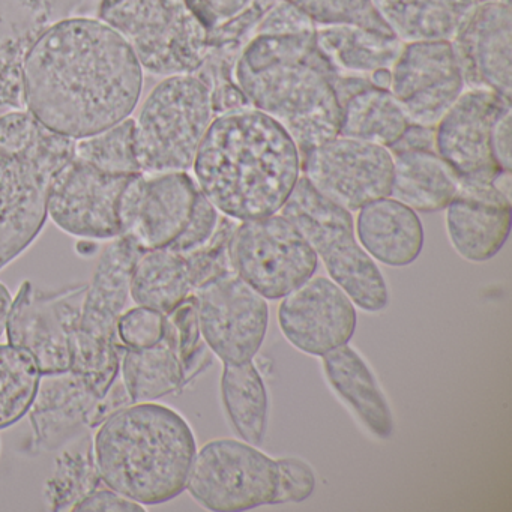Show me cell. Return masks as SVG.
Returning <instances> with one entry per match:
<instances>
[{
  "instance_id": "cell-17",
  "label": "cell",
  "mask_w": 512,
  "mask_h": 512,
  "mask_svg": "<svg viewBox=\"0 0 512 512\" xmlns=\"http://www.w3.org/2000/svg\"><path fill=\"white\" fill-rule=\"evenodd\" d=\"M199 191L188 172L137 173L122 194V235L143 250L170 247L190 221Z\"/></svg>"
},
{
  "instance_id": "cell-46",
  "label": "cell",
  "mask_w": 512,
  "mask_h": 512,
  "mask_svg": "<svg viewBox=\"0 0 512 512\" xmlns=\"http://www.w3.org/2000/svg\"><path fill=\"white\" fill-rule=\"evenodd\" d=\"M11 305H13V296L4 283H0V338L7 332L8 316H10Z\"/></svg>"
},
{
  "instance_id": "cell-47",
  "label": "cell",
  "mask_w": 512,
  "mask_h": 512,
  "mask_svg": "<svg viewBox=\"0 0 512 512\" xmlns=\"http://www.w3.org/2000/svg\"><path fill=\"white\" fill-rule=\"evenodd\" d=\"M391 79V70L389 68H382V70H377L370 74L371 85L380 89L391 88Z\"/></svg>"
},
{
  "instance_id": "cell-20",
  "label": "cell",
  "mask_w": 512,
  "mask_h": 512,
  "mask_svg": "<svg viewBox=\"0 0 512 512\" xmlns=\"http://www.w3.org/2000/svg\"><path fill=\"white\" fill-rule=\"evenodd\" d=\"M451 44L466 88L512 101L511 0H479Z\"/></svg>"
},
{
  "instance_id": "cell-27",
  "label": "cell",
  "mask_w": 512,
  "mask_h": 512,
  "mask_svg": "<svg viewBox=\"0 0 512 512\" xmlns=\"http://www.w3.org/2000/svg\"><path fill=\"white\" fill-rule=\"evenodd\" d=\"M119 376L131 403H154L187 383L175 332L167 317L160 343L145 349H122Z\"/></svg>"
},
{
  "instance_id": "cell-6",
  "label": "cell",
  "mask_w": 512,
  "mask_h": 512,
  "mask_svg": "<svg viewBox=\"0 0 512 512\" xmlns=\"http://www.w3.org/2000/svg\"><path fill=\"white\" fill-rule=\"evenodd\" d=\"M143 248L130 236L113 239L101 254L86 289L74 338L71 371L103 398L119 379L122 346L119 320L130 299L131 272Z\"/></svg>"
},
{
  "instance_id": "cell-21",
  "label": "cell",
  "mask_w": 512,
  "mask_h": 512,
  "mask_svg": "<svg viewBox=\"0 0 512 512\" xmlns=\"http://www.w3.org/2000/svg\"><path fill=\"white\" fill-rule=\"evenodd\" d=\"M446 235L461 259L484 263L496 257L512 227V199L493 181L460 179L457 196L445 209Z\"/></svg>"
},
{
  "instance_id": "cell-5",
  "label": "cell",
  "mask_w": 512,
  "mask_h": 512,
  "mask_svg": "<svg viewBox=\"0 0 512 512\" xmlns=\"http://www.w3.org/2000/svg\"><path fill=\"white\" fill-rule=\"evenodd\" d=\"M76 140L31 113L0 116V271L22 256L46 224L50 188L73 160Z\"/></svg>"
},
{
  "instance_id": "cell-11",
  "label": "cell",
  "mask_w": 512,
  "mask_h": 512,
  "mask_svg": "<svg viewBox=\"0 0 512 512\" xmlns=\"http://www.w3.org/2000/svg\"><path fill=\"white\" fill-rule=\"evenodd\" d=\"M277 487V461L256 445L215 439L197 449L187 490L214 512L251 511L271 505Z\"/></svg>"
},
{
  "instance_id": "cell-19",
  "label": "cell",
  "mask_w": 512,
  "mask_h": 512,
  "mask_svg": "<svg viewBox=\"0 0 512 512\" xmlns=\"http://www.w3.org/2000/svg\"><path fill=\"white\" fill-rule=\"evenodd\" d=\"M356 323L355 304L331 278L313 275L284 296L278 307V325L284 338L311 356H325L349 344Z\"/></svg>"
},
{
  "instance_id": "cell-44",
  "label": "cell",
  "mask_w": 512,
  "mask_h": 512,
  "mask_svg": "<svg viewBox=\"0 0 512 512\" xmlns=\"http://www.w3.org/2000/svg\"><path fill=\"white\" fill-rule=\"evenodd\" d=\"M491 151L503 172L512 170V109L500 116L491 134Z\"/></svg>"
},
{
  "instance_id": "cell-40",
  "label": "cell",
  "mask_w": 512,
  "mask_h": 512,
  "mask_svg": "<svg viewBox=\"0 0 512 512\" xmlns=\"http://www.w3.org/2000/svg\"><path fill=\"white\" fill-rule=\"evenodd\" d=\"M220 218L217 208L203 196L202 191H199L190 221L176 241L167 248L182 254V256H190L194 251L200 250L208 244L209 239L217 230Z\"/></svg>"
},
{
  "instance_id": "cell-30",
  "label": "cell",
  "mask_w": 512,
  "mask_h": 512,
  "mask_svg": "<svg viewBox=\"0 0 512 512\" xmlns=\"http://www.w3.org/2000/svg\"><path fill=\"white\" fill-rule=\"evenodd\" d=\"M193 293L190 266L182 254L170 248L145 250L134 263L130 298L140 307L167 316Z\"/></svg>"
},
{
  "instance_id": "cell-29",
  "label": "cell",
  "mask_w": 512,
  "mask_h": 512,
  "mask_svg": "<svg viewBox=\"0 0 512 512\" xmlns=\"http://www.w3.org/2000/svg\"><path fill=\"white\" fill-rule=\"evenodd\" d=\"M316 43L332 67L343 74L370 76L397 61L404 43L392 34L353 25L316 26Z\"/></svg>"
},
{
  "instance_id": "cell-42",
  "label": "cell",
  "mask_w": 512,
  "mask_h": 512,
  "mask_svg": "<svg viewBox=\"0 0 512 512\" xmlns=\"http://www.w3.org/2000/svg\"><path fill=\"white\" fill-rule=\"evenodd\" d=\"M208 34L241 14L253 0H185Z\"/></svg>"
},
{
  "instance_id": "cell-23",
  "label": "cell",
  "mask_w": 512,
  "mask_h": 512,
  "mask_svg": "<svg viewBox=\"0 0 512 512\" xmlns=\"http://www.w3.org/2000/svg\"><path fill=\"white\" fill-rule=\"evenodd\" d=\"M52 7V0H0V116L26 110L23 62Z\"/></svg>"
},
{
  "instance_id": "cell-32",
  "label": "cell",
  "mask_w": 512,
  "mask_h": 512,
  "mask_svg": "<svg viewBox=\"0 0 512 512\" xmlns=\"http://www.w3.org/2000/svg\"><path fill=\"white\" fill-rule=\"evenodd\" d=\"M221 398L239 437L251 445H260L268 427L269 400L262 374L253 361L224 364Z\"/></svg>"
},
{
  "instance_id": "cell-37",
  "label": "cell",
  "mask_w": 512,
  "mask_h": 512,
  "mask_svg": "<svg viewBox=\"0 0 512 512\" xmlns=\"http://www.w3.org/2000/svg\"><path fill=\"white\" fill-rule=\"evenodd\" d=\"M167 320L175 332L176 346L184 365L185 380L187 383L203 370L209 361L208 349L200 334L199 320H197L196 301L194 296L185 299L178 308L167 314Z\"/></svg>"
},
{
  "instance_id": "cell-39",
  "label": "cell",
  "mask_w": 512,
  "mask_h": 512,
  "mask_svg": "<svg viewBox=\"0 0 512 512\" xmlns=\"http://www.w3.org/2000/svg\"><path fill=\"white\" fill-rule=\"evenodd\" d=\"M277 461V487L271 505H287L307 500L316 487L313 469L299 458L286 457Z\"/></svg>"
},
{
  "instance_id": "cell-33",
  "label": "cell",
  "mask_w": 512,
  "mask_h": 512,
  "mask_svg": "<svg viewBox=\"0 0 512 512\" xmlns=\"http://www.w3.org/2000/svg\"><path fill=\"white\" fill-rule=\"evenodd\" d=\"M103 485L89 436L86 445L65 446L56 458L55 470L44 485V499L52 511H74L83 499Z\"/></svg>"
},
{
  "instance_id": "cell-4",
  "label": "cell",
  "mask_w": 512,
  "mask_h": 512,
  "mask_svg": "<svg viewBox=\"0 0 512 512\" xmlns=\"http://www.w3.org/2000/svg\"><path fill=\"white\" fill-rule=\"evenodd\" d=\"M92 445L103 484L143 506L184 493L197 454L187 419L155 401L116 410L98 425Z\"/></svg>"
},
{
  "instance_id": "cell-43",
  "label": "cell",
  "mask_w": 512,
  "mask_h": 512,
  "mask_svg": "<svg viewBox=\"0 0 512 512\" xmlns=\"http://www.w3.org/2000/svg\"><path fill=\"white\" fill-rule=\"evenodd\" d=\"M74 511L142 512L145 511V506L103 485V487L97 488L94 493L89 494L86 499H83L82 502L74 508Z\"/></svg>"
},
{
  "instance_id": "cell-12",
  "label": "cell",
  "mask_w": 512,
  "mask_h": 512,
  "mask_svg": "<svg viewBox=\"0 0 512 512\" xmlns=\"http://www.w3.org/2000/svg\"><path fill=\"white\" fill-rule=\"evenodd\" d=\"M88 284L43 290L31 281L20 286L7 322L8 344L26 350L41 374L70 371L74 338Z\"/></svg>"
},
{
  "instance_id": "cell-15",
  "label": "cell",
  "mask_w": 512,
  "mask_h": 512,
  "mask_svg": "<svg viewBox=\"0 0 512 512\" xmlns=\"http://www.w3.org/2000/svg\"><path fill=\"white\" fill-rule=\"evenodd\" d=\"M133 176L112 175L73 158L53 181L47 214L68 235L113 241L122 236L119 208Z\"/></svg>"
},
{
  "instance_id": "cell-36",
  "label": "cell",
  "mask_w": 512,
  "mask_h": 512,
  "mask_svg": "<svg viewBox=\"0 0 512 512\" xmlns=\"http://www.w3.org/2000/svg\"><path fill=\"white\" fill-rule=\"evenodd\" d=\"M314 26L353 25L392 34L374 8L373 0H284ZM394 35V34H392Z\"/></svg>"
},
{
  "instance_id": "cell-16",
  "label": "cell",
  "mask_w": 512,
  "mask_h": 512,
  "mask_svg": "<svg viewBox=\"0 0 512 512\" xmlns=\"http://www.w3.org/2000/svg\"><path fill=\"white\" fill-rule=\"evenodd\" d=\"M391 77L389 91L410 124L421 127H436L466 89L451 41L404 44Z\"/></svg>"
},
{
  "instance_id": "cell-26",
  "label": "cell",
  "mask_w": 512,
  "mask_h": 512,
  "mask_svg": "<svg viewBox=\"0 0 512 512\" xmlns=\"http://www.w3.org/2000/svg\"><path fill=\"white\" fill-rule=\"evenodd\" d=\"M391 154L394 175L389 196L422 214L445 211L460 187L457 173L434 149H409Z\"/></svg>"
},
{
  "instance_id": "cell-3",
  "label": "cell",
  "mask_w": 512,
  "mask_h": 512,
  "mask_svg": "<svg viewBox=\"0 0 512 512\" xmlns=\"http://www.w3.org/2000/svg\"><path fill=\"white\" fill-rule=\"evenodd\" d=\"M314 34L256 35L233 71L248 106L278 122L301 157L338 136L341 122L334 89L338 71L320 52Z\"/></svg>"
},
{
  "instance_id": "cell-31",
  "label": "cell",
  "mask_w": 512,
  "mask_h": 512,
  "mask_svg": "<svg viewBox=\"0 0 512 512\" xmlns=\"http://www.w3.org/2000/svg\"><path fill=\"white\" fill-rule=\"evenodd\" d=\"M410 122L389 89L368 86L341 104L338 136L392 148Z\"/></svg>"
},
{
  "instance_id": "cell-25",
  "label": "cell",
  "mask_w": 512,
  "mask_h": 512,
  "mask_svg": "<svg viewBox=\"0 0 512 512\" xmlns=\"http://www.w3.org/2000/svg\"><path fill=\"white\" fill-rule=\"evenodd\" d=\"M322 358L323 371L335 394L374 436L389 439L394 433L391 409L367 362L349 344L326 353Z\"/></svg>"
},
{
  "instance_id": "cell-38",
  "label": "cell",
  "mask_w": 512,
  "mask_h": 512,
  "mask_svg": "<svg viewBox=\"0 0 512 512\" xmlns=\"http://www.w3.org/2000/svg\"><path fill=\"white\" fill-rule=\"evenodd\" d=\"M166 329V316L151 310V308L140 307L124 311L119 320V340L122 346L128 349H145L160 343Z\"/></svg>"
},
{
  "instance_id": "cell-18",
  "label": "cell",
  "mask_w": 512,
  "mask_h": 512,
  "mask_svg": "<svg viewBox=\"0 0 512 512\" xmlns=\"http://www.w3.org/2000/svg\"><path fill=\"white\" fill-rule=\"evenodd\" d=\"M511 101L488 89H464L434 127V149L460 179L493 181L499 169L491 134Z\"/></svg>"
},
{
  "instance_id": "cell-7",
  "label": "cell",
  "mask_w": 512,
  "mask_h": 512,
  "mask_svg": "<svg viewBox=\"0 0 512 512\" xmlns=\"http://www.w3.org/2000/svg\"><path fill=\"white\" fill-rule=\"evenodd\" d=\"M215 116L211 89L196 74L170 76L158 83L134 127L140 173L193 169Z\"/></svg>"
},
{
  "instance_id": "cell-8",
  "label": "cell",
  "mask_w": 512,
  "mask_h": 512,
  "mask_svg": "<svg viewBox=\"0 0 512 512\" xmlns=\"http://www.w3.org/2000/svg\"><path fill=\"white\" fill-rule=\"evenodd\" d=\"M280 214L298 227L353 304L368 313H379L388 305L385 278L359 244L352 212L320 196L301 176Z\"/></svg>"
},
{
  "instance_id": "cell-9",
  "label": "cell",
  "mask_w": 512,
  "mask_h": 512,
  "mask_svg": "<svg viewBox=\"0 0 512 512\" xmlns=\"http://www.w3.org/2000/svg\"><path fill=\"white\" fill-rule=\"evenodd\" d=\"M98 16L155 76L194 74L208 55V32L185 0H101Z\"/></svg>"
},
{
  "instance_id": "cell-2",
  "label": "cell",
  "mask_w": 512,
  "mask_h": 512,
  "mask_svg": "<svg viewBox=\"0 0 512 512\" xmlns=\"http://www.w3.org/2000/svg\"><path fill=\"white\" fill-rule=\"evenodd\" d=\"M193 170L203 196L241 223L281 211L301 179V152L278 122L245 107L215 116Z\"/></svg>"
},
{
  "instance_id": "cell-28",
  "label": "cell",
  "mask_w": 512,
  "mask_h": 512,
  "mask_svg": "<svg viewBox=\"0 0 512 512\" xmlns=\"http://www.w3.org/2000/svg\"><path fill=\"white\" fill-rule=\"evenodd\" d=\"M479 0H373L401 43L451 41Z\"/></svg>"
},
{
  "instance_id": "cell-41",
  "label": "cell",
  "mask_w": 512,
  "mask_h": 512,
  "mask_svg": "<svg viewBox=\"0 0 512 512\" xmlns=\"http://www.w3.org/2000/svg\"><path fill=\"white\" fill-rule=\"evenodd\" d=\"M316 26L284 0H277L257 25L256 35L313 34ZM253 37V38H254Z\"/></svg>"
},
{
  "instance_id": "cell-24",
  "label": "cell",
  "mask_w": 512,
  "mask_h": 512,
  "mask_svg": "<svg viewBox=\"0 0 512 512\" xmlns=\"http://www.w3.org/2000/svg\"><path fill=\"white\" fill-rule=\"evenodd\" d=\"M355 232L365 253L391 268L412 265L424 248V227L418 214L391 196L359 209Z\"/></svg>"
},
{
  "instance_id": "cell-22",
  "label": "cell",
  "mask_w": 512,
  "mask_h": 512,
  "mask_svg": "<svg viewBox=\"0 0 512 512\" xmlns=\"http://www.w3.org/2000/svg\"><path fill=\"white\" fill-rule=\"evenodd\" d=\"M101 398L73 371L43 374L29 410L32 452L61 451L98 427Z\"/></svg>"
},
{
  "instance_id": "cell-45",
  "label": "cell",
  "mask_w": 512,
  "mask_h": 512,
  "mask_svg": "<svg viewBox=\"0 0 512 512\" xmlns=\"http://www.w3.org/2000/svg\"><path fill=\"white\" fill-rule=\"evenodd\" d=\"M409 149H434V127L410 124L403 137L389 148V151H409Z\"/></svg>"
},
{
  "instance_id": "cell-14",
  "label": "cell",
  "mask_w": 512,
  "mask_h": 512,
  "mask_svg": "<svg viewBox=\"0 0 512 512\" xmlns=\"http://www.w3.org/2000/svg\"><path fill=\"white\" fill-rule=\"evenodd\" d=\"M200 334L224 364L253 361L269 323L268 299L233 271L194 290Z\"/></svg>"
},
{
  "instance_id": "cell-13",
  "label": "cell",
  "mask_w": 512,
  "mask_h": 512,
  "mask_svg": "<svg viewBox=\"0 0 512 512\" xmlns=\"http://www.w3.org/2000/svg\"><path fill=\"white\" fill-rule=\"evenodd\" d=\"M301 173L320 196L356 212L391 194L394 158L385 146L335 136L302 155Z\"/></svg>"
},
{
  "instance_id": "cell-10",
  "label": "cell",
  "mask_w": 512,
  "mask_h": 512,
  "mask_svg": "<svg viewBox=\"0 0 512 512\" xmlns=\"http://www.w3.org/2000/svg\"><path fill=\"white\" fill-rule=\"evenodd\" d=\"M229 257L233 272L268 301L298 289L319 266L305 236L280 212L236 224Z\"/></svg>"
},
{
  "instance_id": "cell-34",
  "label": "cell",
  "mask_w": 512,
  "mask_h": 512,
  "mask_svg": "<svg viewBox=\"0 0 512 512\" xmlns=\"http://www.w3.org/2000/svg\"><path fill=\"white\" fill-rule=\"evenodd\" d=\"M41 376L37 362L26 350L0 344V430L28 415Z\"/></svg>"
},
{
  "instance_id": "cell-35",
  "label": "cell",
  "mask_w": 512,
  "mask_h": 512,
  "mask_svg": "<svg viewBox=\"0 0 512 512\" xmlns=\"http://www.w3.org/2000/svg\"><path fill=\"white\" fill-rule=\"evenodd\" d=\"M136 121L127 118L101 133L76 140L74 160L112 175L140 173L134 139Z\"/></svg>"
},
{
  "instance_id": "cell-1",
  "label": "cell",
  "mask_w": 512,
  "mask_h": 512,
  "mask_svg": "<svg viewBox=\"0 0 512 512\" xmlns=\"http://www.w3.org/2000/svg\"><path fill=\"white\" fill-rule=\"evenodd\" d=\"M142 88L136 53L101 20L74 17L47 26L23 62L26 110L68 139H85L125 121Z\"/></svg>"
}]
</instances>
